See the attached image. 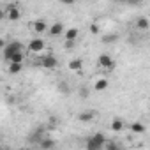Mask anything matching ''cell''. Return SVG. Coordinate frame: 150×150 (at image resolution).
<instances>
[{
	"label": "cell",
	"instance_id": "7c38bea8",
	"mask_svg": "<svg viewBox=\"0 0 150 150\" xmlns=\"http://www.w3.org/2000/svg\"><path fill=\"white\" fill-rule=\"evenodd\" d=\"M136 28H138L139 32H146V30L150 28V21H148V18H146V16H139V18H136Z\"/></svg>",
	"mask_w": 150,
	"mask_h": 150
},
{
	"label": "cell",
	"instance_id": "7a4b0ae2",
	"mask_svg": "<svg viewBox=\"0 0 150 150\" xmlns=\"http://www.w3.org/2000/svg\"><path fill=\"white\" fill-rule=\"evenodd\" d=\"M115 58L110 55V53H101L99 57H97V67L101 69V71H104V72H110V71H113L115 69Z\"/></svg>",
	"mask_w": 150,
	"mask_h": 150
},
{
	"label": "cell",
	"instance_id": "7402d4cb",
	"mask_svg": "<svg viewBox=\"0 0 150 150\" xmlns=\"http://www.w3.org/2000/svg\"><path fill=\"white\" fill-rule=\"evenodd\" d=\"M2 18H6V16H4V9L0 7V20H2Z\"/></svg>",
	"mask_w": 150,
	"mask_h": 150
},
{
	"label": "cell",
	"instance_id": "ba28073f",
	"mask_svg": "<svg viewBox=\"0 0 150 150\" xmlns=\"http://www.w3.org/2000/svg\"><path fill=\"white\" fill-rule=\"evenodd\" d=\"M28 27H30V30L32 32H35V34H42V32H46L48 30V23L44 21V20H34V21H30L28 23Z\"/></svg>",
	"mask_w": 150,
	"mask_h": 150
},
{
	"label": "cell",
	"instance_id": "5b68a950",
	"mask_svg": "<svg viewBox=\"0 0 150 150\" xmlns=\"http://www.w3.org/2000/svg\"><path fill=\"white\" fill-rule=\"evenodd\" d=\"M39 65H41L42 69L53 71V69H57V67H58V58L50 51V53H46V55H42V57L39 58Z\"/></svg>",
	"mask_w": 150,
	"mask_h": 150
},
{
	"label": "cell",
	"instance_id": "ffe728a7",
	"mask_svg": "<svg viewBox=\"0 0 150 150\" xmlns=\"http://www.w3.org/2000/svg\"><path fill=\"white\" fill-rule=\"evenodd\" d=\"M117 39V35H106L104 37V42H108V41H115Z\"/></svg>",
	"mask_w": 150,
	"mask_h": 150
},
{
	"label": "cell",
	"instance_id": "277c9868",
	"mask_svg": "<svg viewBox=\"0 0 150 150\" xmlns=\"http://www.w3.org/2000/svg\"><path fill=\"white\" fill-rule=\"evenodd\" d=\"M21 51H25V48H23V44L20 42V41H9L7 44H6V48L2 50V53H4V58L7 60V58H11L13 55H16V53H21Z\"/></svg>",
	"mask_w": 150,
	"mask_h": 150
},
{
	"label": "cell",
	"instance_id": "5bb4252c",
	"mask_svg": "<svg viewBox=\"0 0 150 150\" xmlns=\"http://www.w3.org/2000/svg\"><path fill=\"white\" fill-rule=\"evenodd\" d=\"M37 145H39L41 150H53V148H55V141H53L51 138H44V136L37 141Z\"/></svg>",
	"mask_w": 150,
	"mask_h": 150
},
{
	"label": "cell",
	"instance_id": "9c48e42d",
	"mask_svg": "<svg viewBox=\"0 0 150 150\" xmlns=\"http://www.w3.org/2000/svg\"><path fill=\"white\" fill-rule=\"evenodd\" d=\"M108 87H110V80L104 78V76L96 78L94 83H92V88H94L96 92H104V90H108Z\"/></svg>",
	"mask_w": 150,
	"mask_h": 150
},
{
	"label": "cell",
	"instance_id": "d4e9b609",
	"mask_svg": "<svg viewBox=\"0 0 150 150\" xmlns=\"http://www.w3.org/2000/svg\"><path fill=\"white\" fill-rule=\"evenodd\" d=\"M28 150H32V148H28Z\"/></svg>",
	"mask_w": 150,
	"mask_h": 150
},
{
	"label": "cell",
	"instance_id": "2e32d148",
	"mask_svg": "<svg viewBox=\"0 0 150 150\" xmlns=\"http://www.w3.org/2000/svg\"><path fill=\"white\" fill-rule=\"evenodd\" d=\"M103 150H122V145L117 139H106V145Z\"/></svg>",
	"mask_w": 150,
	"mask_h": 150
},
{
	"label": "cell",
	"instance_id": "4fadbf2b",
	"mask_svg": "<svg viewBox=\"0 0 150 150\" xmlns=\"http://www.w3.org/2000/svg\"><path fill=\"white\" fill-rule=\"evenodd\" d=\"M96 115H97V111H94V110H87V111H81L80 115H78V120L80 122H92L94 118H96Z\"/></svg>",
	"mask_w": 150,
	"mask_h": 150
},
{
	"label": "cell",
	"instance_id": "8fae6325",
	"mask_svg": "<svg viewBox=\"0 0 150 150\" xmlns=\"http://www.w3.org/2000/svg\"><path fill=\"white\" fill-rule=\"evenodd\" d=\"M67 69L69 71H72V72H80L81 69H83V60L78 57V58H72V60H69V64H67Z\"/></svg>",
	"mask_w": 150,
	"mask_h": 150
},
{
	"label": "cell",
	"instance_id": "cb8c5ba5",
	"mask_svg": "<svg viewBox=\"0 0 150 150\" xmlns=\"http://www.w3.org/2000/svg\"><path fill=\"white\" fill-rule=\"evenodd\" d=\"M2 150H9V148H2Z\"/></svg>",
	"mask_w": 150,
	"mask_h": 150
},
{
	"label": "cell",
	"instance_id": "3957f363",
	"mask_svg": "<svg viewBox=\"0 0 150 150\" xmlns=\"http://www.w3.org/2000/svg\"><path fill=\"white\" fill-rule=\"evenodd\" d=\"M28 51H30V53H34V55H37L39 58H41L42 55L50 53V51L46 50V42H44L42 39H39V37H34V39L28 42Z\"/></svg>",
	"mask_w": 150,
	"mask_h": 150
},
{
	"label": "cell",
	"instance_id": "44dd1931",
	"mask_svg": "<svg viewBox=\"0 0 150 150\" xmlns=\"http://www.w3.org/2000/svg\"><path fill=\"white\" fill-rule=\"evenodd\" d=\"M6 44H7V41H4V39H0V50H4V48H6Z\"/></svg>",
	"mask_w": 150,
	"mask_h": 150
},
{
	"label": "cell",
	"instance_id": "8992f818",
	"mask_svg": "<svg viewBox=\"0 0 150 150\" xmlns=\"http://www.w3.org/2000/svg\"><path fill=\"white\" fill-rule=\"evenodd\" d=\"M62 35H65V46H67V48H72V46H74V42H76V41H78V37H80V28H76V27L65 28Z\"/></svg>",
	"mask_w": 150,
	"mask_h": 150
},
{
	"label": "cell",
	"instance_id": "30bf717a",
	"mask_svg": "<svg viewBox=\"0 0 150 150\" xmlns=\"http://www.w3.org/2000/svg\"><path fill=\"white\" fill-rule=\"evenodd\" d=\"M64 30H65V27H64V23H60V21H55V23H51V25L48 27V32H50L51 37H58V35H62Z\"/></svg>",
	"mask_w": 150,
	"mask_h": 150
},
{
	"label": "cell",
	"instance_id": "6da1fadb",
	"mask_svg": "<svg viewBox=\"0 0 150 150\" xmlns=\"http://www.w3.org/2000/svg\"><path fill=\"white\" fill-rule=\"evenodd\" d=\"M106 145V136L103 132H94L85 139V148L87 150H103Z\"/></svg>",
	"mask_w": 150,
	"mask_h": 150
},
{
	"label": "cell",
	"instance_id": "ac0fdd59",
	"mask_svg": "<svg viewBox=\"0 0 150 150\" xmlns=\"http://www.w3.org/2000/svg\"><path fill=\"white\" fill-rule=\"evenodd\" d=\"M9 74H20L23 71V64H7Z\"/></svg>",
	"mask_w": 150,
	"mask_h": 150
},
{
	"label": "cell",
	"instance_id": "52a82bcc",
	"mask_svg": "<svg viewBox=\"0 0 150 150\" xmlns=\"http://www.w3.org/2000/svg\"><path fill=\"white\" fill-rule=\"evenodd\" d=\"M4 16H6L9 21H18V20L21 18V9H20V6L9 4V6L4 9Z\"/></svg>",
	"mask_w": 150,
	"mask_h": 150
},
{
	"label": "cell",
	"instance_id": "d6986e66",
	"mask_svg": "<svg viewBox=\"0 0 150 150\" xmlns=\"http://www.w3.org/2000/svg\"><path fill=\"white\" fill-rule=\"evenodd\" d=\"M90 32H92V34H99V25H97V23L90 25Z\"/></svg>",
	"mask_w": 150,
	"mask_h": 150
},
{
	"label": "cell",
	"instance_id": "9a60e30c",
	"mask_svg": "<svg viewBox=\"0 0 150 150\" xmlns=\"http://www.w3.org/2000/svg\"><path fill=\"white\" fill-rule=\"evenodd\" d=\"M110 127H111V131H115V132H122V131L125 129V122L117 117V118H113V120L110 122Z\"/></svg>",
	"mask_w": 150,
	"mask_h": 150
},
{
	"label": "cell",
	"instance_id": "e0dca14e",
	"mask_svg": "<svg viewBox=\"0 0 150 150\" xmlns=\"http://www.w3.org/2000/svg\"><path fill=\"white\" fill-rule=\"evenodd\" d=\"M129 129H131L134 134H141V132H145V124H143V122H132V124L129 125Z\"/></svg>",
	"mask_w": 150,
	"mask_h": 150
},
{
	"label": "cell",
	"instance_id": "603a6c76",
	"mask_svg": "<svg viewBox=\"0 0 150 150\" xmlns=\"http://www.w3.org/2000/svg\"><path fill=\"white\" fill-rule=\"evenodd\" d=\"M2 148H4V146H2V145H0V150H2Z\"/></svg>",
	"mask_w": 150,
	"mask_h": 150
}]
</instances>
